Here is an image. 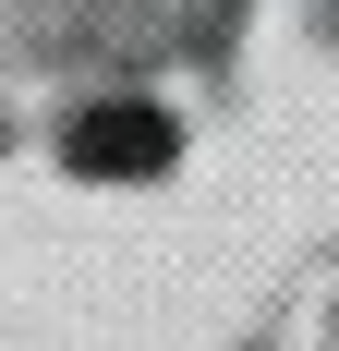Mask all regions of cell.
Instances as JSON below:
<instances>
[{
  "instance_id": "1",
  "label": "cell",
  "mask_w": 339,
  "mask_h": 351,
  "mask_svg": "<svg viewBox=\"0 0 339 351\" xmlns=\"http://www.w3.org/2000/svg\"><path fill=\"white\" fill-rule=\"evenodd\" d=\"M73 170L85 182H145V170H170V121L158 109H85V121H73Z\"/></svg>"
}]
</instances>
